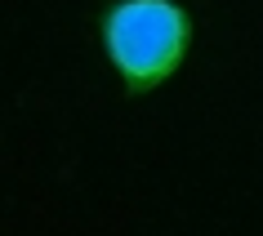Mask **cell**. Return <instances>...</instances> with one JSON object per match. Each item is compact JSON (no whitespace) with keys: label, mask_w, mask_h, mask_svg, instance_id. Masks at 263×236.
Segmentation results:
<instances>
[{"label":"cell","mask_w":263,"mask_h":236,"mask_svg":"<svg viewBox=\"0 0 263 236\" xmlns=\"http://www.w3.org/2000/svg\"><path fill=\"white\" fill-rule=\"evenodd\" d=\"M192 23L174 0H121L103 14V49L129 94H147L183 63Z\"/></svg>","instance_id":"cell-1"}]
</instances>
